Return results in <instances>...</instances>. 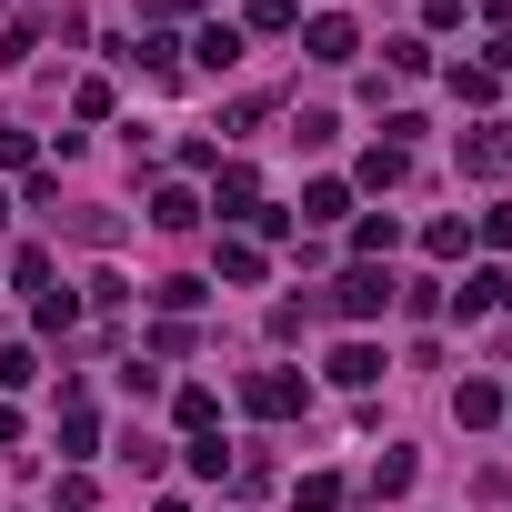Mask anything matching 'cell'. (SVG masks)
<instances>
[{"mask_svg": "<svg viewBox=\"0 0 512 512\" xmlns=\"http://www.w3.org/2000/svg\"><path fill=\"white\" fill-rule=\"evenodd\" d=\"M392 302H402V282H392V272H342V292H332V312H342V322H372V312H392Z\"/></svg>", "mask_w": 512, "mask_h": 512, "instance_id": "obj_1", "label": "cell"}, {"mask_svg": "<svg viewBox=\"0 0 512 512\" xmlns=\"http://www.w3.org/2000/svg\"><path fill=\"white\" fill-rule=\"evenodd\" d=\"M151 221H161V231H191V221H201V201L171 181V191H151Z\"/></svg>", "mask_w": 512, "mask_h": 512, "instance_id": "obj_10", "label": "cell"}, {"mask_svg": "<svg viewBox=\"0 0 512 512\" xmlns=\"http://www.w3.org/2000/svg\"><path fill=\"white\" fill-rule=\"evenodd\" d=\"M412 472H422V462H412V452H402V442H392V452H382V462H372V492H382V502H392V492H412Z\"/></svg>", "mask_w": 512, "mask_h": 512, "instance_id": "obj_11", "label": "cell"}, {"mask_svg": "<svg viewBox=\"0 0 512 512\" xmlns=\"http://www.w3.org/2000/svg\"><path fill=\"white\" fill-rule=\"evenodd\" d=\"M342 211H352L342 181H312V191H302V221H342Z\"/></svg>", "mask_w": 512, "mask_h": 512, "instance_id": "obj_12", "label": "cell"}, {"mask_svg": "<svg viewBox=\"0 0 512 512\" xmlns=\"http://www.w3.org/2000/svg\"><path fill=\"white\" fill-rule=\"evenodd\" d=\"M302 51H312V61H352V51H362V31H352L342 11H322V21L302 31Z\"/></svg>", "mask_w": 512, "mask_h": 512, "instance_id": "obj_4", "label": "cell"}, {"mask_svg": "<svg viewBox=\"0 0 512 512\" xmlns=\"http://www.w3.org/2000/svg\"><path fill=\"white\" fill-rule=\"evenodd\" d=\"M342 502V472H302V512H332Z\"/></svg>", "mask_w": 512, "mask_h": 512, "instance_id": "obj_18", "label": "cell"}, {"mask_svg": "<svg viewBox=\"0 0 512 512\" xmlns=\"http://www.w3.org/2000/svg\"><path fill=\"white\" fill-rule=\"evenodd\" d=\"M0 221H11V191H0Z\"/></svg>", "mask_w": 512, "mask_h": 512, "instance_id": "obj_22", "label": "cell"}, {"mask_svg": "<svg viewBox=\"0 0 512 512\" xmlns=\"http://www.w3.org/2000/svg\"><path fill=\"white\" fill-rule=\"evenodd\" d=\"M462 171H472V181H502V171H512V131H502V121H482V131L462 141Z\"/></svg>", "mask_w": 512, "mask_h": 512, "instance_id": "obj_3", "label": "cell"}, {"mask_svg": "<svg viewBox=\"0 0 512 512\" xmlns=\"http://www.w3.org/2000/svg\"><path fill=\"white\" fill-rule=\"evenodd\" d=\"M332 382H352V392L382 382V352H372V342H342V352H332Z\"/></svg>", "mask_w": 512, "mask_h": 512, "instance_id": "obj_6", "label": "cell"}, {"mask_svg": "<svg viewBox=\"0 0 512 512\" xmlns=\"http://www.w3.org/2000/svg\"><path fill=\"white\" fill-rule=\"evenodd\" d=\"M191 51H201V71H231V61H241V31H231V21H211Z\"/></svg>", "mask_w": 512, "mask_h": 512, "instance_id": "obj_9", "label": "cell"}, {"mask_svg": "<svg viewBox=\"0 0 512 512\" xmlns=\"http://www.w3.org/2000/svg\"><path fill=\"white\" fill-rule=\"evenodd\" d=\"M101 442V422H91V402L81 392H61V452H91Z\"/></svg>", "mask_w": 512, "mask_h": 512, "instance_id": "obj_8", "label": "cell"}, {"mask_svg": "<svg viewBox=\"0 0 512 512\" xmlns=\"http://www.w3.org/2000/svg\"><path fill=\"white\" fill-rule=\"evenodd\" d=\"M221 282H262V241H221Z\"/></svg>", "mask_w": 512, "mask_h": 512, "instance_id": "obj_14", "label": "cell"}, {"mask_svg": "<svg viewBox=\"0 0 512 512\" xmlns=\"http://www.w3.org/2000/svg\"><path fill=\"white\" fill-rule=\"evenodd\" d=\"M402 171H412V151H402V141H372V151H362V181H372V191H392Z\"/></svg>", "mask_w": 512, "mask_h": 512, "instance_id": "obj_5", "label": "cell"}, {"mask_svg": "<svg viewBox=\"0 0 512 512\" xmlns=\"http://www.w3.org/2000/svg\"><path fill=\"white\" fill-rule=\"evenodd\" d=\"M452 422H472V432L502 422V392H492V382H462V392H452Z\"/></svg>", "mask_w": 512, "mask_h": 512, "instance_id": "obj_7", "label": "cell"}, {"mask_svg": "<svg viewBox=\"0 0 512 512\" xmlns=\"http://www.w3.org/2000/svg\"><path fill=\"white\" fill-rule=\"evenodd\" d=\"M61 231H71V241H91V251H111V241H121V221H111V211H71Z\"/></svg>", "mask_w": 512, "mask_h": 512, "instance_id": "obj_13", "label": "cell"}, {"mask_svg": "<svg viewBox=\"0 0 512 512\" xmlns=\"http://www.w3.org/2000/svg\"><path fill=\"white\" fill-rule=\"evenodd\" d=\"M452 91H462V101H492V91H502V71H492V61H462V71H452Z\"/></svg>", "mask_w": 512, "mask_h": 512, "instance_id": "obj_15", "label": "cell"}, {"mask_svg": "<svg viewBox=\"0 0 512 512\" xmlns=\"http://www.w3.org/2000/svg\"><path fill=\"white\" fill-rule=\"evenodd\" d=\"M241 402L262 412V422H292V412L312 402V382H302V372H251V392H241Z\"/></svg>", "mask_w": 512, "mask_h": 512, "instance_id": "obj_2", "label": "cell"}, {"mask_svg": "<svg viewBox=\"0 0 512 512\" xmlns=\"http://www.w3.org/2000/svg\"><path fill=\"white\" fill-rule=\"evenodd\" d=\"M11 442H21V412H11V402H0V452H11Z\"/></svg>", "mask_w": 512, "mask_h": 512, "instance_id": "obj_21", "label": "cell"}, {"mask_svg": "<svg viewBox=\"0 0 512 512\" xmlns=\"http://www.w3.org/2000/svg\"><path fill=\"white\" fill-rule=\"evenodd\" d=\"M181 422H191V432H211V422H221V392H211V382H191V392H181Z\"/></svg>", "mask_w": 512, "mask_h": 512, "instance_id": "obj_17", "label": "cell"}, {"mask_svg": "<svg viewBox=\"0 0 512 512\" xmlns=\"http://www.w3.org/2000/svg\"><path fill=\"white\" fill-rule=\"evenodd\" d=\"M392 241H402V221H392V211H372V221H352V251H392Z\"/></svg>", "mask_w": 512, "mask_h": 512, "instance_id": "obj_16", "label": "cell"}, {"mask_svg": "<svg viewBox=\"0 0 512 512\" xmlns=\"http://www.w3.org/2000/svg\"><path fill=\"white\" fill-rule=\"evenodd\" d=\"M21 382H41V372H31V352H21V342H0V392H21Z\"/></svg>", "mask_w": 512, "mask_h": 512, "instance_id": "obj_19", "label": "cell"}, {"mask_svg": "<svg viewBox=\"0 0 512 512\" xmlns=\"http://www.w3.org/2000/svg\"><path fill=\"white\" fill-rule=\"evenodd\" d=\"M302 11H292V0H251V31H292Z\"/></svg>", "mask_w": 512, "mask_h": 512, "instance_id": "obj_20", "label": "cell"}]
</instances>
